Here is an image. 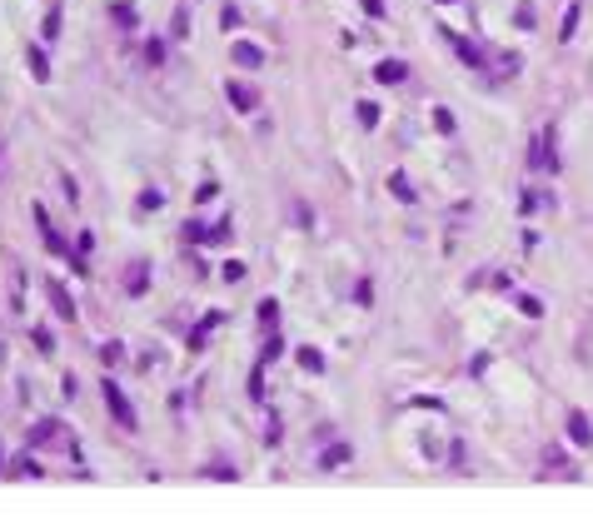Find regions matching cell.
I'll return each instance as SVG.
<instances>
[{
    "label": "cell",
    "instance_id": "cell-1",
    "mask_svg": "<svg viewBox=\"0 0 593 518\" xmlns=\"http://www.w3.org/2000/svg\"><path fill=\"white\" fill-rule=\"evenodd\" d=\"M100 393H105V409H110V419H115L120 429H135V409H130V399L120 393V384H115V379H105V384H100Z\"/></svg>",
    "mask_w": 593,
    "mask_h": 518
},
{
    "label": "cell",
    "instance_id": "cell-2",
    "mask_svg": "<svg viewBox=\"0 0 593 518\" xmlns=\"http://www.w3.org/2000/svg\"><path fill=\"white\" fill-rule=\"evenodd\" d=\"M30 215H35V224H40V239H45V250L50 255H60V259H70V250H65V239L55 235V224L45 219V210H40V204H30Z\"/></svg>",
    "mask_w": 593,
    "mask_h": 518
},
{
    "label": "cell",
    "instance_id": "cell-3",
    "mask_svg": "<svg viewBox=\"0 0 593 518\" xmlns=\"http://www.w3.org/2000/svg\"><path fill=\"white\" fill-rule=\"evenodd\" d=\"M45 294H50V309L70 324V319H75V299H70V289L60 284V279H45Z\"/></svg>",
    "mask_w": 593,
    "mask_h": 518
},
{
    "label": "cell",
    "instance_id": "cell-4",
    "mask_svg": "<svg viewBox=\"0 0 593 518\" xmlns=\"http://www.w3.org/2000/svg\"><path fill=\"white\" fill-rule=\"evenodd\" d=\"M25 444H30V449H50V444H60V419H40V424L30 429Z\"/></svg>",
    "mask_w": 593,
    "mask_h": 518
},
{
    "label": "cell",
    "instance_id": "cell-5",
    "mask_svg": "<svg viewBox=\"0 0 593 518\" xmlns=\"http://www.w3.org/2000/svg\"><path fill=\"white\" fill-rule=\"evenodd\" d=\"M229 60H235V65H245V70H260V65H264V50H260V45H249V40H235Z\"/></svg>",
    "mask_w": 593,
    "mask_h": 518
},
{
    "label": "cell",
    "instance_id": "cell-6",
    "mask_svg": "<svg viewBox=\"0 0 593 518\" xmlns=\"http://www.w3.org/2000/svg\"><path fill=\"white\" fill-rule=\"evenodd\" d=\"M225 95L235 100V110H245V115H249L254 105H260V95H254L249 85H240V80H229V85H225Z\"/></svg>",
    "mask_w": 593,
    "mask_h": 518
},
{
    "label": "cell",
    "instance_id": "cell-7",
    "mask_svg": "<svg viewBox=\"0 0 593 518\" xmlns=\"http://www.w3.org/2000/svg\"><path fill=\"white\" fill-rule=\"evenodd\" d=\"M145 289H150V269L135 259L130 269H125V294H145Z\"/></svg>",
    "mask_w": 593,
    "mask_h": 518
},
{
    "label": "cell",
    "instance_id": "cell-8",
    "mask_svg": "<svg viewBox=\"0 0 593 518\" xmlns=\"http://www.w3.org/2000/svg\"><path fill=\"white\" fill-rule=\"evenodd\" d=\"M110 20H115L120 30H135V25H140V15H135L130 0H110Z\"/></svg>",
    "mask_w": 593,
    "mask_h": 518
},
{
    "label": "cell",
    "instance_id": "cell-9",
    "mask_svg": "<svg viewBox=\"0 0 593 518\" xmlns=\"http://www.w3.org/2000/svg\"><path fill=\"white\" fill-rule=\"evenodd\" d=\"M25 60H30V75L40 80V85H45V80H50V60H45V50L30 45V50H25Z\"/></svg>",
    "mask_w": 593,
    "mask_h": 518
},
{
    "label": "cell",
    "instance_id": "cell-10",
    "mask_svg": "<svg viewBox=\"0 0 593 518\" xmlns=\"http://www.w3.org/2000/svg\"><path fill=\"white\" fill-rule=\"evenodd\" d=\"M374 75H379V80H384V85H399V80H404V75H409V65H404V60H384V65H379Z\"/></svg>",
    "mask_w": 593,
    "mask_h": 518
},
{
    "label": "cell",
    "instance_id": "cell-11",
    "mask_svg": "<svg viewBox=\"0 0 593 518\" xmlns=\"http://www.w3.org/2000/svg\"><path fill=\"white\" fill-rule=\"evenodd\" d=\"M220 319H225V314H205V319L195 324V334H189V349H205V334H209V329H215Z\"/></svg>",
    "mask_w": 593,
    "mask_h": 518
},
{
    "label": "cell",
    "instance_id": "cell-12",
    "mask_svg": "<svg viewBox=\"0 0 593 518\" xmlns=\"http://www.w3.org/2000/svg\"><path fill=\"white\" fill-rule=\"evenodd\" d=\"M534 164H539V170H554V150H548V135H539V140H534Z\"/></svg>",
    "mask_w": 593,
    "mask_h": 518
},
{
    "label": "cell",
    "instance_id": "cell-13",
    "mask_svg": "<svg viewBox=\"0 0 593 518\" xmlns=\"http://www.w3.org/2000/svg\"><path fill=\"white\" fill-rule=\"evenodd\" d=\"M120 359H125V349H120V344H100V364H105V369H115Z\"/></svg>",
    "mask_w": 593,
    "mask_h": 518
},
{
    "label": "cell",
    "instance_id": "cell-14",
    "mask_svg": "<svg viewBox=\"0 0 593 518\" xmlns=\"http://www.w3.org/2000/svg\"><path fill=\"white\" fill-rule=\"evenodd\" d=\"M389 190H394L399 199H414V184H409L404 175H389Z\"/></svg>",
    "mask_w": 593,
    "mask_h": 518
},
{
    "label": "cell",
    "instance_id": "cell-15",
    "mask_svg": "<svg viewBox=\"0 0 593 518\" xmlns=\"http://www.w3.org/2000/svg\"><path fill=\"white\" fill-rule=\"evenodd\" d=\"M160 60H165V45L160 40H145V65H160Z\"/></svg>",
    "mask_w": 593,
    "mask_h": 518
},
{
    "label": "cell",
    "instance_id": "cell-16",
    "mask_svg": "<svg viewBox=\"0 0 593 518\" xmlns=\"http://www.w3.org/2000/svg\"><path fill=\"white\" fill-rule=\"evenodd\" d=\"M374 120H379V110L369 105V100H359V125H364V130H374Z\"/></svg>",
    "mask_w": 593,
    "mask_h": 518
},
{
    "label": "cell",
    "instance_id": "cell-17",
    "mask_svg": "<svg viewBox=\"0 0 593 518\" xmlns=\"http://www.w3.org/2000/svg\"><path fill=\"white\" fill-rule=\"evenodd\" d=\"M10 473H15V479H25V473H30V479H40V468H35V464L25 459V453H20V459H15V468H10Z\"/></svg>",
    "mask_w": 593,
    "mask_h": 518
},
{
    "label": "cell",
    "instance_id": "cell-18",
    "mask_svg": "<svg viewBox=\"0 0 593 518\" xmlns=\"http://www.w3.org/2000/svg\"><path fill=\"white\" fill-rule=\"evenodd\" d=\"M205 239H209V244H225V239H229V219H220L215 230H205Z\"/></svg>",
    "mask_w": 593,
    "mask_h": 518
},
{
    "label": "cell",
    "instance_id": "cell-19",
    "mask_svg": "<svg viewBox=\"0 0 593 518\" xmlns=\"http://www.w3.org/2000/svg\"><path fill=\"white\" fill-rule=\"evenodd\" d=\"M185 239L200 244V239H205V219H189V224H185Z\"/></svg>",
    "mask_w": 593,
    "mask_h": 518
},
{
    "label": "cell",
    "instance_id": "cell-20",
    "mask_svg": "<svg viewBox=\"0 0 593 518\" xmlns=\"http://www.w3.org/2000/svg\"><path fill=\"white\" fill-rule=\"evenodd\" d=\"M300 364H304V369H314V374H320V369H324V359L314 354V349H300Z\"/></svg>",
    "mask_w": 593,
    "mask_h": 518
},
{
    "label": "cell",
    "instance_id": "cell-21",
    "mask_svg": "<svg viewBox=\"0 0 593 518\" xmlns=\"http://www.w3.org/2000/svg\"><path fill=\"white\" fill-rule=\"evenodd\" d=\"M339 464H349V449H329L324 453V468H339Z\"/></svg>",
    "mask_w": 593,
    "mask_h": 518
},
{
    "label": "cell",
    "instance_id": "cell-22",
    "mask_svg": "<svg viewBox=\"0 0 593 518\" xmlns=\"http://www.w3.org/2000/svg\"><path fill=\"white\" fill-rule=\"evenodd\" d=\"M169 30L185 40V35H189V10H175V25H169Z\"/></svg>",
    "mask_w": 593,
    "mask_h": 518
},
{
    "label": "cell",
    "instance_id": "cell-23",
    "mask_svg": "<svg viewBox=\"0 0 593 518\" xmlns=\"http://www.w3.org/2000/svg\"><path fill=\"white\" fill-rule=\"evenodd\" d=\"M60 35V10H45V40Z\"/></svg>",
    "mask_w": 593,
    "mask_h": 518
},
{
    "label": "cell",
    "instance_id": "cell-24",
    "mask_svg": "<svg viewBox=\"0 0 593 518\" xmlns=\"http://www.w3.org/2000/svg\"><path fill=\"white\" fill-rule=\"evenodd\" d=\"M568 424H574V439H583V444H588V419H583V413H574Z\"/></svg>",
    "mask_w": 593,
    "mask_h": 518
},
{
    "label": "cell",
    "instance_id": "cell-25",
    "mask_svg": "<svg viewBox=\"0 0 593 518\" xmlns=\"http://www.w3.org/2000/svg\"><path fill=\"white\" fill-rule=\"evenodd\" d=\"M220 25H225V30H235V25H240V10H235V6H225V15H220Z\"/></svg>",
    "mask_w": 593,
    "mask_h": 518
},
{
    "label": "cell",
    "instance_id": "cell-26",
    "mask_svg": "<svg viewBox=\"0 0 593 518\" xmlns=\"http://www.w3.org/2000/svg\"><path fill=\"white\" fill-rule=\"evenodd\" d=\"M140 210H160V190H145L140 195Z\"/></svg>",
    "mask_w": 593,
    "mask_h": 518
}]
</instances>
